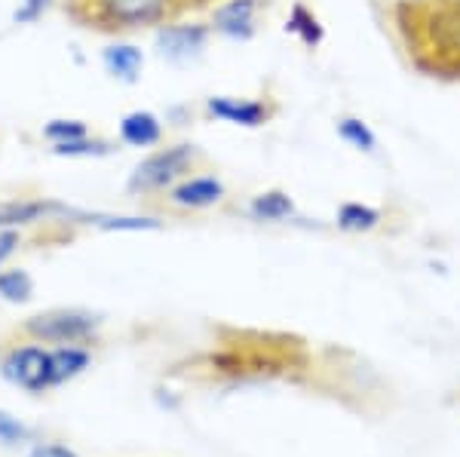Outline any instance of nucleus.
Returning a JSON list of instances; mask_svg holds the SVG:
<instances>
[{
	"label": "nucleus",
	"mask_w": 460,
	"mask_h": 457,
	"mask_svg": "<svg viewBox=\"0 0 460 457\" xmlns=\"http://www.w3.org/2000/svg\"><path fill=\"white\" fill-rule=\"evenodd\" d=\"M74 13L102 31H136L166 22L172 0H77Z\"/></svg>",
	"instance_id": "1"
},
{
	"label": "nucleus",
	"mask_w": 460,
	"mask_h": 457,
	"mask_svg": "<svg viewBox=\"0 0 460 457\" xmlns=\"http://www.w3.org/2000/svg\"><path fill=\"white\" fill-rule=\"evenodd\" d=\"M102 316L80 307H56L47 313H34L22 322V331L43 344H84L99 331Z\"/></svg>",
	"instance_id": "2"
},
{
	"label": "nucleus",
	"mask_w": 460,
	"mask_h": 457,
	"mask_svg": "<svg viewBox=\"0 0 460 457\" xmlns=\"http://www.w3.org/2000/svg\"><path fill=\"white\" fill-rule=\"evenodd\" d=\"M194 166V147L190 145H172L163 151L145 157L142 163L132 169L129 184L126 188L132 194H154V190H166L181 179L188 169Z\"/></svg>",
	"instance_id": "3"
},
{
	"label": "nucleus",
	"mask_w": 460,
	"mask_h": 457,
	"mask_svg": "<svg viewBox=\"0 0 460 457\" xmlns=\"http://www.w3.org/2000/svg\"><path fill=\"white\" fill-rule=\"evenodd\" d=\"M0 378L28 390V393L53 390V350L40 347V344L10 347L0 356Z\"/></svg>",
	"instance_id": "4"
},
{
	"label": "nucleus",
	"mask_w": 460,
	"mask_h": 457,
	"mask_svg": "<svg viewBox=\"0 0 460 457\" xmlns=\"http://www.w3.org/2000/svg\"><path fill=\"white\" fill-rule=\"evenodd\" d=\"M77 209L58 200H0V231L6 227H25L37 221H74Z\"/></svg>",
	"instance_id": "5"
},
{
	"label": "nucleus",
	"mask_w": 460,
	"mask_h": 457,
	"mask_svg": "<svg viewBox=\"0 0 460 457\" xmlns=\"http://www.w3.org/2000/svg\"><path fill=\"white\" fill-rule=\"evenodd\" d=\"M209 28L206 25H163L157 31V49L169 62H190L206 49Z\"/></svg>",
	"instance_id": "6"
},
{
	"label": "nucleus",
	"mask_w": 460,
	"mask_h": 457,
	"mask_svg": "<svg viewBox=\"0 0 460 457\" xmlns=\"http://www.w3.org/2000/svg\"><path fill=\"white\" fill-rule=\"evenodd\" d=\"M255 13L258 0H227L215 10L212 25L227 40H252L255 37Z\"/></svg>",
	"instance_id": "7"
},
{
	"label": "nucleus",
	"mask_w": 460,
	"mask_h": 457,
	"mask_svg": "<svg viewBox=\"0 0 460 457\" xmlns=\"http://www.w3.org/2000/svg\"><path fill=\"white\" fill-rule=\"evenodd\" d=\"M206 110L212 117L225 123H234V127H246V129H255L270 117V110L264 108V101H252V99H234V95H212L206 101Z\"/></svg>",
	"instance_id": "8"
},
{
	"label": "nucleus",
	"mask_w": 460,
	"mask_h": 457,
	"mask_svg": "<svg viewBox=\"0 0 460 457\" xmlns=\"http://www.w3.org/2000/svg\"><path fill=\"white\" fill-rule=\"evenodd\" d=\"M225 197V184L215 175H197V179H184L181 184H175L169 200L181 209H209Z\"/></svg>",
	"instance_id": "9"
},
{
	"label": "nucleus",
	"mask_w": 460,
	"mask_h": 457,
	"mask_svg": "<svg viewBox=\"0 0 460 457\" xmlns=\"http://www.w3.org/2000/svg\"><path fill=\"white\" fill-rule=\"evenodd\" d=\"M117 136L129 147H151V145H160L163 123L151 110H129L120 120V127H117Z\"/></svg>",
	"instance_id": "10"
},
{
	"label": "nucleus",
	"mask_w": 460,
	"mask_h": 457,
	"mask_svg": "<svg viewBox=\"0 0 460 457\" xmlns=\"http://www.w3.org/2000/svg\"><path fill=\"white\" fill-rule=\"evenodd\" d=\"M102 65H105L111 77L123 80V83H136L145 65V53L136 43H111V47L102 49Z\"/></svg>",
	"instance_id": "11"
},
{
	"label": "nucleus",
	"mask_w": 460,
	"mask_h": 457,
	"mask_svg": "<svg viewBox=\"0 0 460 457\" xmlns=\"http://www.w3.org/2000/svg\"><path fill=\"white\" fill-rule=\"evenodd\" d=\"M89 363H93V353L77 344H58L53 350V387H62L74 381L77 374H84Z\"/></svg>",
	"instance_id": "12"
},
{
	"label": "nucleus",
	"mask_w": 460,
	"mask_h": 457,
	"mask_svg": "<svg viewBox=\"0 0 460 457\" xmlns=\"http://www.w3.org/2000/svg\"><path fill=\"white\" fill-rule=\"evenodd\" d=\"M295 212V203L288 200V194L283 190H267V194H258L255 200L249 203V215L255 221H283Z\"/></svg>",
	"instance_id": "13"
},
{
	"label": "nucleus",
	"mask_w": 460,
	"mask_h": 457,
	"mask_svg": "<svg viewBox=\"0 0 460 457\" xmlns=\"http://www.w3.org/2000/svg\"><path fill=\"white\" fill-rule=\"evenodd\" d=\"M0 298H4L6 304H28V301L34 298L31 274L22 268L0 270Z\"/></svg>",
	"instance_id": "14"
},
{
	"label": "nucleus",
	"mask_w": 460,
	"mask_h": 457,
	"mask_svg": "<svg viewBox=\"0 0 460 457\" xmlns=\"http://www.w3.org/2000/svg\"><path fill=\"white\" fill-rule=\"evenodd\" d=\"M377 221H381V212L366 203H344L338 212L341 231H372Z\"/></svg>",
	"instance_id": "15"
},
{
	"label": "nucleus",
	"mask_w": 460,
	"mask_h": 457,
	"mask_svg": "<svg viewBox=\"0 0 460 457\" xmlns=\"http://www.w3.org/2000/svg\"><path fill=\"white\" fill-rule=\"evenodd\" d=\"M49 151L56 154V157H68V160H77V157H105V154H111L114 147H111L108 142H102V138H74V142H62V145H53Z\"/></svg>",
	"instance_id": "16"
},
{
	"label": "nucleus",
	"mask_w": 460,
	"mask_h": 457,
	"mask_svg": "<svg viewBox=\"0 0 460 457\" xmlns=\"http://www.w3.org/2000/svg\"><path fill=\"white\" fill-rule=\"evenodd\" d=\"M89 127L84 120H74V117H56V120L43 123V138L49 145H62V142H74V138H86Z\"/></svg>",
	"instance_id": "17"
},
{
	"label": "nucleus",
	"mask_w": 460,
	"mask_h": 457,
	"mask_svg": "<svg viewBox=\"0 0 460 457\" xmlns=\"http://www.w3.org/2000/svg\"><path fill=\"white\" fill-rule=\"evenodd\" d=\"M286 31H292V34H298L307 47H316L319 40H323V25L316 22L314 13H307V6H295L292 10V16H288L286 22Z\"/></svg>",
	"instance_id": "18"
},
{
	"label": "nucleus",
	"mask_w": 460,
	"mask_h": 457,
	"mask_svg": "<svg viewBox=\"0 0 460 457\" xmlns=\"http://www.w3.org/2000/svg\"><path fill=\"white\" fill-rule=\"evenodd\" d=\"M338 132H341V138H344V142H350L353 147H359V151H372V147H375V132L368 129L362 120H356V117L341 120Z\"/></svg>",
	"instance_id": "19"
},
{
	"label": "nucleus",
	"mask_w": 460,
	"mask_h": 457,
	"mask_svg": "<svg viewBox=\"0 0 460 457\" xmlns=\"http://www.w3.org/2000/svg\"><path fill=\"white\" fill-rule=\"evenodd\" d=\"M53 4L56 0H22L19 10L13 13V22H16V25H34V22L43 19V13Z\"/></svg>",
	"instance_id": "20"
},
{
	"label": "nucleus",
	"mask_w": 460,
	"mask_h": 457,
	"mask_svg": "<svg viewBox=\"0 0 460 457\" xmlns=\"http://www.w3.org/2000/svg\"><path fill=\"white\" fill-rule=\"evenodd\" d=\"M31 439V430H28L25 424L19 421V417H13L10 411L0 409V442H25Z\"/></svg>",
	"instance_id": "21"
},
{
	"label": "nucleus",
	"mask_w": 460,
	"mask_h": 457,
	"mask_svg": "<svg viewBox=\"0 0 460 457\" xmlns=\"http://www.w3.org/2000/svg\"><path fill=\"white\" fill-rule=\"evenodd\" d=\"M19 249H22V233L16 231V227H6V231H0V270H4V264L10 261Z\"/></svg>",
	"instance_id": "22"
},
{
	"label": "nucleus",
	"mask_w": 460,
	"mask_h": 457,
	"mask_svg": "<svg viewBox=\"0 0 460 457\" xmlns=\"http://www.w3.org/2000/svg\"><path fill=\"white\" fill-rule=\"evenodd\" d=\"M28 457H77L71 452V448L65 445H56V442H47V445H37L28 452Z\"/></svg>",
	"instance_id": "23"
},
{
	"label": "nucleus",
	"mask_w": 460,
	"mask_h": 457,
	"mask_svg": "<svg viewBox=\"0 0 460 457\" xmlns=\"http://www.w3.org/2000/svg\"><path fill=\"white\" fill-rule=\"evenodd\" d=\"M194 4H206V0H194Z\"/></svg>",
	"instance_id": "24"
}]
</instances>
